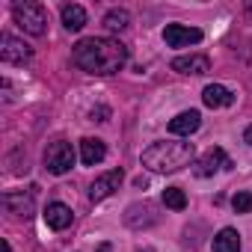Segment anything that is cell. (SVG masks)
I'll use <instances>...</instances> for the list:
<instances>
[{
  "label": "cell",
  "instance_id": "44dd1931",
  "mask_svg": "<svg viewBox=\"0 0 252 252\" xmlns=\"http://www.w3.org/2000/svg\"><path fill=\"white\" fill-rule=\"evenodd\" d=\"M243 140H246V143H249V146H252V125H249V128H246V131H243Z\"/></svg>",
  "mask_w": 252,
  "mask_h": 252
},
{
  "label": "cell",
  "instance_id": "ac0fdd59",
  "mask_svg": "<svg viewBox=\"0 0 252 252\" xmlns=\"http://www.w3.org/2000/svg\"><path fill=\"white\" fill-rule=\"evenodd\" d=\"M104 27L110 33H122V30H128L131 27V12L128 9H110L104 15Z\"/></svg>",
  "mask_w": 252,
  "mask_h": 252
},
{
  "label": "cell",
  "instance_id": "2e32d148",
  "mask_svg": "<svg viewBox=\"0 0 252 252\" xmlns=\"http://www.w3.org/2000/svg\"><path fill=\"white\" fill-rule=\"evenodd\" d=\"M63 27L71 30V33L83 30V27H86V9L77 6V3H65V6H63Z\"/></svg>",
  "mask_w": 252,
  "mask_h": 252
},
{
  "label": "cell",
  "instance_id": "8992f818",
  "mask_svg": "<svg viewBox=\"0 0 252 252\" xmlns=\"http://www.w3.org/2000/svg\"><path fill=\"white\" fill-rule=\"evenodd\" d=\"M220 169H231V160H228V155L222 152V149H208L196 163H193V175H199V178H208V175H214V172H220Z\"/></svg>",
  "mask_w": 252,
  "mask_h": 252
},
{
  "label": "cell",
  "instance_id": "277c9868",
  "mask_svg": "<svg viewBox=\"0 0 252 252\" xmlns=\"http://www.w3.org/2000/svg\"><path fill=\"white\" fill-rule=\"evenodd\" d=\"M71 166H74V149H71V143L57 140V143H51L45 149V169L51 175H65Z\"/></svg>",
  "mask_w": 252,
  "mask_h": 252
},
{
  "label": "cell",
  "instance_id": "52a82bcc",
  "mask_svg": "<svg viewBox=\"0 0 252 252\" xmlns=\"http://www.w3.org/2000/svg\"><path fill=\"white\" fill-rule=\"evenodd\" d=\"M3 208H6V214H12L15 220H30L33 214H36V196L33 193H3Z\"/></svg>",
  "mask_w": 252,
  "mask_h": 252
},
{
  "label": "cell",
  "instance_id": "5bb4252c",
  "mask_svg": "<svg viewBox=\"0 0 252 252\" xmlns=\"http://www.w3.org/2000/svg\"><path fill=\"white\" fill-rule=\"evenodd\" d=\"M202 101H205V107H211V110L231 107V104H234V92H231L228 86H222V83H211V86H205Z\"/></svg>",
  "mask_w": 252,
  "mask_h": 252
},
{
  "label": "cell",
  "instance_id": "6da1fadb",
  "mask_svg": "<svg viewBox=\"0 0 252 252\" xmlns=\"http://www.w3.org/2000/svg\"><path fill=\"white\" fill-rule=\"evenodd\" d=\"M71 60L80 71L86 74H98V77H107V74H116L125 68L128 63V48H125L119 39H80L71 51Z\"/></svg>",
  "mask_w": 252,
  "mask_h": 252
},
{
  "label": "cell",
  "instance_id": "ffe728a7",
  "mask_svg": "<svg viewBox=\"0 0 252 252\" xmlns=\"http://www.w3.org/2000/svg\"><path fill=\"white\" fill-rule=\"evenodd\" d=\"M231 208H234V214H252V193H249V190H240V193H234V199H231Z\"/></svg>",
  "mask_w": 252,
  "mask_h": 252
},
{
  "label": "cell",
  "instance_id": "9c48e42d",
  "mask_svg": "<svg viewBox=\"0 0 252 252\" xmlns=\"http://www.w3.org/2000/svg\"><path fill=\"white\" fill-rule=\"evenodd\" d=\"M122 178H125L122 169H110V172L98 175V178L92 181V187H89V202H104L107 196H113V193L119 190Z\"/></svg>",
  "mask_w": 252,
  "mask_h": 252
},
{
  "label": "cell",
  "instance_id": "4fadbf2b",
  "mask_svg": "<svg viewBox=\"0 0 252 252\" xmlns=\"http://www.w3.org/2000/svg\"><path fill=\"white\" fill-rule=\"evenodd\" d=\"M199 125H202V116H199L196 110H184V113H178V116L169 122V134H175V137H190V134L199 131Z\"/></svg>",
  "mask_w": 252,
  "mask_h": 252
},
{
  "label": "cell",
  "instance_id": "3957f363",
  "mask_svg": "<svg viewBox=\"0 0 252 252\" xmlns=\"http://www.w3.org/2000/svg\"><path fill=\"white\" fill-rule=\"evenodd\" d=\"M12 18L30 36H45V30H48V9L42 3H33V0H27V3H15L12 6Z\"/></svg>",
  "mask_w": 252,
  "mask_h": 252
},
{
  "label": "cell",
  "instance_id": "e0dca14e",
  "mask_svg": "<svg viewBox=\"0 0 252 252\" xmlns=\"http://www.w3.org/2000/svg\"><path fill=\"white\" fill-rule=\"evenodd\" d=\"M214 252H240V234H237V228H222L214 237Z\"/></svg>",
  "mask_w": 252,
  "mask_h": 252
},
{
  "label": "cell",
  "instance_id": "8fae6325",
  "mask_svg": "<svg viewBox=\"0 0 252 252\" xmlns=\"http://www.w3.org/2000/svg\"><path fill=\"white\" fill-rule=\"evenodd\" d=\"M172 71H178V74H208V71H211V60H208L205 54L175 57V60H172Z\"/></svg>",
  "mask_w": 252,
  "mask_h": 252
},
{
  "label": "cell",
  "instance_id": "9a60e30c",
  "mask_svg": "<svg viewBox=\"0 0 252 252\" xmlns=\"http://www.w3.org/2000/svg\"><path fill=\"white\" fill-rule=\"evenodd\" d=\"M104 158H107V146H104V140H98V137H86V140H80V160H83V166H98Z\"/></svg>",
  "mask_w": 252,
  "mask_h": 252
},
{
  "label": "cell",
  "instance_id": "7c38bea8",
  "mask_svg": "<svg viewBox=\"0 0 252 252\" xmlns=\"http://www.w3.org/2000/svg\"><path fill=\"white\" fill-rule=\"evenodd\" d=\"M45 222H48V228L63 231V228H68V225L74 222V214H71L68 205H63V202H51V205L45 208Z\"/></svg>",
  "mask_w": 252,
  "mask_h": 252
},
{
  "label": "cell",
  "instance_id": "5b68a950",
  "mask_svg": "<svg viewBox=\"0 0 252 252\" xmlns=\"http://www.w3.org/2000/svg\"><path fill=\"white\" fill-rule=\"evenodd\" d=\"M0 60L9 65H21V63L33 60V48L24 39H15L12 33H3L0 36Z\"/></svg>",
  "mask_w": 252,
  "mask_h": 252
},
{
  "label": "cell",
  "instance_id": "d6986e66",
  "mask_svg": "<svg viewBox=\"0 0 252 252\" xmlns=\"http://www.w3.org/2000/svg\"><path fill=\"white\" fill-rule=\"evenodd\" d=\"M163 205L172 208V211H184V208H187L184 190H181V187H166V190H163Z\"/></svg>",
  "mask_w": 252,
  "mask_h": 252
},
{
  "label": "cell",
  "instance_id": "cb8c5ba5",
  "mask_svg": "<svg viewBox=\"0 0 252 252\" xmlns=\"http://www.w3.org/2000/svg\"><path fill=\"white\" fill-rule=\"evenodd\" d=\"M98 252H113V246H110V243H101V246H98Z\"/></svg>",
  "mask_w": 252,
  "mask_h": 252
},
{
  "label": "cell",
  "instance_id": "ba28073f",
  "mask_svg": "<svg viewBox=\"0 0 252 252\" xmlns=\"http://www.w3.org/2000/svg\"><path fill=\"white\" fill-rule=\"evenodd\" d=\"M163 42L169 48H190V45H199L202 42V30L199 27H184V24H166Z\"/></svg>",
  "mask_w": 252,
  "mask_h": 252
},
{
  "label": "cell",
  "instance_id": "7a4b0ae2",
  "mask_svg": "<svg viewBox=\"0 0 252 252\" xmlns=\"http://www.w3.org/2000/svg\"><path fill=\"white\" fill-rule=\"evenodd\" d=\"M193 160V143H175V140H163V143H152L143 152V166L149 172L166 175V172H178Z\"/></svg>",
  "mask_w": 252,
  "mask_h": 252
},
{
  "label": "cell",
  "instance_id": "603a6c76",
  "mask_svg": "<svg viewBox=\"0 0 252 252\" xmlns=\"http://www.w3.org/2000/svg\"><path fill=\"white\" fill-rule=\"evenodd\" d=\"M0 249H3V252H12V246H9V240H0Z\"/></svg>",
  "mask_w": 252,
  "mask_h": 252
},
{
  "label": "cell",
  "instance_id": "7402d4cb",
  "mask_svg": "<svg viewBox=\"0 0 252 252\" xmlns=\"http://www.w3.org/2000/svg\"><path fill=\"white\" fill-rule=\"evenodd\" d=\"M134 184H137V187H143V190H146V187H149V178H143V175H140V178H137V181H134Z\"/></svg>",
  "mask_w": 252,
  "mask_h": 252
},
{
  "label": "cell",
  "instance_id": "30bf717a",
  "mask_svg": "<svg viewBox=\"0 0 252 252\" xmlns=\"http://www.w3.org/2000/svg\"><path fill=\"white\" fill-rule=\"evenodd\" d=\"M125 222L131 228H149L158 222V214H155V205L152 202H137V205H128L125 211Z\"/></svg>",
  "mask_w": 252,
  "mask_h": 252
}]
</instances>
